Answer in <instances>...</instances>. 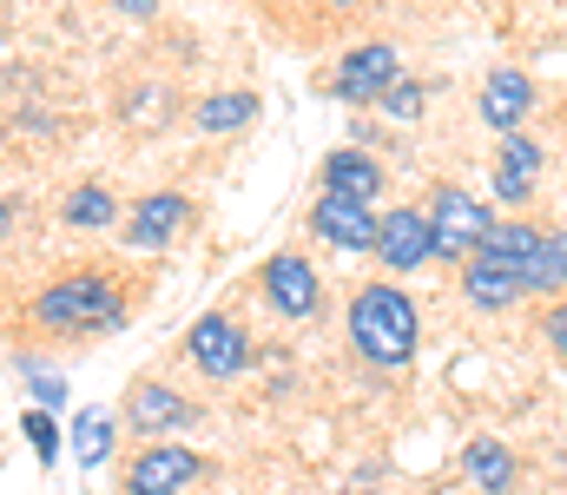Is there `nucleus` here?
<instances>
[{
    "label": "nucleus",
    "mask_w": 567,
    "mask_h": 495,
    "mask_svg": "<svg viewBox=\"0 0 567 495\" xmlns=\"http://www.w3.org/2000/svg\"><path fill=\"white\" fill-rule=\"evenodd\" d=\"M185 350H192V363H198L205 377H218V383H225V377H245V370H251V337L231 324L225 311H205L198 324L185 330Z\"/></svg>",
    "instance_id": "0eeeda50"
},
{
    "label": "nucleus",
    "mask_w": 567,
    "mask_h": 495,
    "mask_svg": "<svg viewBox=\"0 0 567 495\" xmlns=\"http://www.w3.org/2000/svg\"><path fill=\"white\" fill-rule=\"evenodd\" d=\"M462 298H468L475 311H515V305L528 298V285H522V271H515V265H502V258L475 251V258L462 265Z\"/></svg>",
    "instance_id": "9b49d317"
},
{
    "label": "nucleus",
    "mask_w": 567,
    "mask_h": 495,
    "mask_svg": "<svg viewBox=\"0 0 567 495\" xmlns=\"http://www.w3.org/2000/svg\"><path fill=\"white\" fill-rule=\"evenodd\" d=\"M265 298H271V311L290 318V324H303V318H317L323 311V285H317V265L303 258V251H278V258H265Z\"/></svg>",
    "instance_id": "423d86ee"
},
{
    "label": "nucleus",
    "mask_w": 567,
    "mask_h": 495,
    "mask_svg": "<svg viewBox=\"0 0 567 495\" xmlns=\"http://www.w3.org/2000/svg\"><path fill=\"white\" fill-rule=\"evenodd\" d=\"M33 318L47 330H66V337H86V330H126V298L106 271H80V278H60L33 298Z\"/></svg>",
    "instance_id": "f03ea898"
},
{
    "label": "nucleus",
    "mask_w": 567,
    "mask_h": 495,
    "mask_svg": "<svg viewBox=\"0 0 567 495\" xmlns=\"http://www.w3.org/2000/svg\"><path fill=\"white\" fill-rule=\"evenodd\" d=\"M310 231H317L330 251H370V258H377L383 218H377L363 198H343V192H317V205H310Z\"/></svg>",
    "instance_id": "39448f33"
},
{
    "label": "nucleus",
    "mask_w": 567,
    "mask_h": 495,
    "mask_svg": "<svg viewBox=\"0 0 567 495\" xmlns=\"http://www.w3.org/2000/svg\"><path fill=\"white\" fill-rule=\"evenodd\" d=\"M185 225H192V198H185V192H145L140 205L126 212L120 245H126V251H165Z\"/></svg>",
    "instance_id": "1a4fd4ad"
},
{
    "label": "nucleus",
    "mask_w": 567,
    "mask_h": 495,
    "mask_svg": "<svg viewBox=\"0 0 567 495\" xmlns=\"http://www.w3.org/2000/svg\"><path fill=\"white\" fill-rule=\"evenodd\" d=\"M113 7H120V13H133V20H152V13H158V0H113Z\"/></svg>",
    "instance_id": "393cba45"
},
{
    "label": "nucleus",
    "mask_w": 567,
    "mask_h": 495,
    "mask_svg": "<svg viewBox=\"0 0 567 495\" xmlns=\"http://www.w3.org/2000/svg\"><path fill=\"white\" fill-rule=\"evenodd\" d=\"M542 337L555 343V357L567 363V298H555V311H548V324H542Z\"/></svg>",
    "instance_id": "b1692460"
},
{
    "label": "nucleus",
    "mask_w": 567,
    "mask_h": 495,
    "mask_svg": "<svg viewBox=\"0 0 567 495\" xmlns=\"http://www.w3.org/2000/svg\"><path fill=\"white\" fill-rule=\"evenodd\" d=\"M535 172H542V146H535L528 133H502L495 198H502V205H528V198H535Z\"/></svg>",
    "instance_id": "4468645a"
},
{
    "label": "nucleus",
    "mask_w": 567,
    "mask_h": 495,
    "mask_svg": "<svg viewBox=\"0 0 567 495\" xmlns=\"http://www.w3.org/2000/svg\"><path fill=\"white\" fill-rule=\"evenodd\" d=\"M317 178H323V192H343V198H363V205L383 192V165L370 159L363 146H337L330 159L317 165Z\"/></svg>",
    "instance_id": "2eb2a0df"
},
{
    "label": "nucleus",
    "mask_w": 567,
    "mask_h": 495,
    "mask_svg": "<svg viewBox=\"0 0 567 495\" xmlns=\"http://www.w3.org/2000/svg\"><path fill=\"white\" fill-rule=\"evenodd\" d=\"M377 258H383L390 271H423L429 258H435V225H429V212H416V205H396V212L383 218Z\"/></svg>",
    "instance_id": "9d476101"
},
{
    "label": "nucleus",
    "mask_w": 567,
    "mask_h": 495,
    "mask_svg": "<svg viewBox=\"0 0 567 495\" xmlns=\"http://www.w3.org/2000/svg\"><path fill=\"white\" fill-rule=\"evenodd\" d=\"M73 456H80V470H100L113 456V416L106 410H80L73 416Z\"/></svg>",
    "instance_id": "6ab92c4d"
},
{
    "label": "nucleus",
    "mask_w": 567,
    "mask_h": 495,
    "mask_svg": "<svg viewBox=\"0 0 567 495\" xmlns=\"http://www.w3.org/2000/svg\"><path fill=\"white\" fill-rule=\"evenodd\" d=\"M462 463H468V483H475L482 495H508V489H515V450H508V443L475 436Z\"/></svg>",
    "instance_id": "dca6fc26"
},
{
    "label": "nucleus",
    "mask_w": 567,
    "mask_h": 495,
    "mask_svg": "<svg viewBox=\"0 0 567 495\" xmlns=\"http://www.w3.org/2000/svg\"><path fill=\"white\" fill-rule=\"evenodd\" d=\"M350 343L370 370H410L416 343H423V318H416V298L396 291V285H363L350 298Z\"/></svg>",
    "instance_id": "f257e3e1"
},
{
    "label": "nucleus",
    "mask_w": 567,
    "mask_h": 495,
    "mask_svg": "<svg viewBox=\"0 0 567 495\" xmlns=\"http://www.w3.org/2000/svg\"><path fill=\"white\" fill-rule=\"evenodd\" d=\"M429 225H435V258H455V265H468L482 251V238L495 231L488 205L475 192H462V185H442L429 198Z\"/></svg>",
    "instance_id": "7ed1b4c3"
},
{
    "label": "nucleus",
    "mask_w": 567,
    "mask_h": 495,
    "mask_svg": "<svg viewBox=\"0 0 567 495\" xmlns=\"http://www.w3.org/2000/svg\"><path fill=\"white\" fill-rule=\"evenodd\" d=\"M258 120V93H212L198 100V133H238Z\"/></svg>",
    "instance_id": "a211bd4d"
},
{
    "label": "nucleus",
    "mask_w": 567,
    "mask_h": 495,
    "mask_svg": "<svg viewBox=\"0 0 567 495\" xmlns=\"http://www.w3.org/2000/svg\"><path fill=\"white\" fill-rule=\"evenodd\" d=\"M20 436L33 443V463H40V470L60 463V423H53L47 410H20Z\"/></svg>",
    "instance_id": "412c9836"
},
{
    "label": "nucleus",
    "mask_w": 567,
    "mask_h": 495,
    "mask_svg": "<svg viewBox=\"0 0 567 495\" xmlns=\"http://www.w3.org/2000/svg\"><path fill=\"white\" fill-rule=\"evenodd\" d=\"M126 423H133V436H165V430L198 423V410H192L178 390H165V383H133V396H126Z\"/></svg>",
    "instance_id": "ddd939ff"
},
{
    "label": "nucleus",
    "mask_w": 567,
    "mask_h": 495,
    "mask_svg": "<svg viewBox=\"0 0 567 495\" xmlns=\"http://www.w3.org/2000/svg\"><path fill=\"white\" fill-rule=\"evenodd\" d=\"M198 450H185V443H145L140 456H133V470H126V495H185L198 483Z\"/></svg>",
    "instance_id": "6e6552de"
},
{
    "label": "nucleus",
    "mask_w": 567,
    "mask_h": 495,
    "mask_svg": "<svg viewBox=\"0 0 567 495\" xmlns=\"http://www.w3.org/2000/svg\"><path fill=\"white\" fill-rule=\"evenodd\" d=\"M113 218H120V205H113L106 185H80V192L66 198V225H73V231H106Z\"/></svg>",
    "instance_id": "aec40b11"
},
{
    "label": "nucleus",
    "mask_w": 567,
    "mask_h": 495,
    "mask_svg": "<svg viewBox=\"0 0 567 495\" xmlns=\"http://www.w3.org/2000/svg\"><path fill=\"white\" fill-rule=\"evenodd\" d=\"M20 377L33 383V396H40V410H60V403H66V383H60L53 370H40L33 357H20Z\"/></svg>",
    "instance_id": "5701e85b"
},
{
    "label": "nucleus",
    "mask_w": 567,
    "mask_h": 495,
    "mask_svg": "<svg viewBox=\"0 0 567 495\" xmlns=\"http://www.w3.org/2000/svg\"><path fill=\"white\" fill-rule=\"evenodd\" d=\"M423 100H429V93H423V86H416V80H410V73H403V80L390 86V100H383V113L410 126V120H423Z\"/></svg>",
    "instance_id": "4be33fe9"
},
{
    "label": "nucleus",
    "mask_w": 567,
    "mask_h": 495,
    "mask_svg": "<svg viewBox=\"0 0 567 495\" xmlns=\"http://www.w3.org/2000/svg\"><path fill=\"white\" fill-rule=\"evenodd\" d=\"M528 106H535V86H528V73H515V66H495V73L482 80V100H475L482 126H495V133H522Z\"/></svg>",
    "instance_id": "f8f14e48"
},
{
    "label": "nucleus",
    "mask_w": 567,
    "mask_h": 495,
    "mask_svg": "<svg viewBox=\"0 0 567 495\" xmlns=\"http://www.w3.org/2000/svg\"><path fill=\"white\" fill-rule=\"evenodd\" d=\"M528 291L535 298H567V231H548L542 225V245H535V258H528Z\"/></svg>",
    "instance_id": "f3484780"
},
{
    "label": "nucleus",
    "mask_w": 567,
    "mask_h": 495,
    "mask_svg": "<svg viewBox=\"0 0 567 495\" xmlns=\"http://www.w3.org/2000/svg\"><path fill=\"white\" fill-rule=\"evenodd\" d=\"M396 80H403V60H396V47H390V40H363V47H350V53L337 60L330 100H343V106H383Z\"/></svg>",
    "instance_id": "20e7f679"
}]
</instances>
